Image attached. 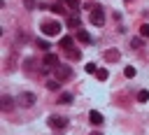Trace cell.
<instances>
[{
  "mask_svg": "<svg viewBox=\"0 0 149 135\" xmlns=\"http://www.w3.org/2000/svg\"><path fill=\"white\" fill-rule=\"evenodd\" d=\"M40 28H42V33H44V35H49V37H54V35H58V33H61V23H58V21H44Z\"/></svg>",
  "mask_w": 149,
  "mask_h": 135,
  "instance_id": "6da1fadb",
  "label": "cell"
},
{
  "mask_svg": "<svg viewBox=\"0 0 149 135\" xmlns=\"http://www.w3.org/2000/svg\"><path fill=\"white\" fill-rule=\"evenodd\" d=\"M54 77H56L58 81H68V79L72 77V68H70V65H58V68H54Z\"/></svg>",
  "mask_w": 149,
  "mask_h": 135,
  "instance_id": "7a4b0ae2",
  "label": "cell"
},
{
  "mask_svg": "<svg viewBox=\"0 0 149 135\" xmlns=\"http://www.w3.org/2000/svg\"><path fill=\"white\" fill-rule=\"evenodd\" d=\"M47 123H49V128H54V130H63V128L68 126V119H65V116H58V114H51Z\"/></svg>",
  "mask_w": 149,
  "mask_h": 135,
  "instance_id": "3957f363",
  "label": "cell"
},
{
  "mask_svg": "<svg viewBox=\"0 0 149 135\" xmlns=\"http://www.w3.org/2000/svg\"><path fill=\"white\" fill-rule=\"evenodd\" d=\"M35 100H37V98H35V93H30V91H23V93L16 98V102H19L21 107H33Z\"/></svg>",
  "mask_w": 149,
  "mask_h": 135,
  "instance_id": "277c9868",
  "label": "cell"
},
{
  "mask_svg": "<svg viewBox=\"0 0 149 135\" xmlns=\"http://www.w3.org/2000/svg\"><path fill=\"white\" fill-rule=\"evenodd\" d=\"M88 21L93 23V26H102L105 23V14H102V7H93V12H91V16H88Z\"/></svg>",
  "mask_w": 149,
  "mask_h": 135,
  "instance_id": "5b68a950",
  "label": "cell"
},
{
  "mask_svg": "<svg viewBox=\"0 0 149 135\" xmlns=\"http://www.w3.org/2000/svg\"><path fill=\"white\" fill-rule=\"evenodd\" d=\"M0 107H2V112H12V109H14V98H12V95H2Z\"/></svg>",
  "mask_w": 149,
  "mask_h": 135,
  "instance_id": "8992f818",
  "label": "cell"
},
{
  "mask_svg": "<svg viewBox=\"0 0 149 135\" xmlns=\"http://www.w3.org/2000/svg\"><path fill=\"white\" fill-rule=\"evenodd\" d=\"M88 121H91L93 126H102V123H105L102 114H100V112H95V109H93V112H88Z\"/></svg>",
  "mask_w": 149,
  "mask_h": 135,
  "instance_id": "52a82bcc",
  "label": "cell"
},
{
  "mask_svg": "<svg viewBox=\"0 0 149 135\" xmlns=\"http://www.w3.org/2000/svg\"><path fill=\"white\" fill-rule=\"evenodd\" d=\"M119 58H121V54H119L116 49H107V51H105V61H107V63H114V61H119Z\"/></svg>",
  "mask_w": 149,
  "mask_h": 135,
  "instance_id": "ba28073f",
  "label": "cell"
},
{
  "mask_svg": "<svg viewBox=\"0 0 149 135\" xmlns=\"http://www.w3.org/2000/svg\"><path fill=\"white\" fill-rule=\"evenodd\" d=\"M77 40L79 42H84V44H91L93 40H91V35L86 33V30H81V28H77Z\"/></svg>",
  "mask_w": 149,
  "mask_h": 135,
  "instance_id": "9c48e42d",
  "label": "cell"
},
{
  "mask_svg": "<svg viewBox=\"0 0 149 135\" xmlns=\"http://www.w3.org/2000/svg\"><path fill=\"white\" fill-rule=\"evenodd\" d=\"M68 26H70V28H79V26H81L79 14H70V16H68Z\"/></svg>",
  "mask_w": 149,
  "mask_h": 135,
  "instance_id": "30bf717a",
  "label": "cell"
},
{
  "mask_svg": "<svg viewBox=\"0 0 149 135\" xmlns=\"http://www.w3.org/2000/svg\"><path fill=\"white\" fill-rule=\"evenodd\" d=\"M65 54H68V58H70V61H79V58H81V51H79V49H72V47H70V49H65Z\"/></svg>",
  "mask_w": 149,
  "mask_h": 135,
  "instance_id": "8fae6325",
  "label": "cell"
},
{
  "mask_svg": "<svg viewBox=\"0 0 149 135\" xmlns=\"http://www.w3.org/2000/svg\"><path fill=\"white\" fill-rule=\"evenodd\" d=\"M63 5H65V2H61V0H58V2H54V5L49 7V9H51V12H56V14H65V9H63Z\"/></svg>",
  "mask_w": 149,
  "mask_h": 135,
  "instance_id": "7c38bea8",
  "label": "cell"
},
{
  "mask_svg": "<svg viewBox=\"0 0 149 135\" xmlns=\"http://www.w3.org/2000/svg\"><path fill=\"white\" fill-rule=\"evenodd\" d=\"M47 88H49V91H58V88H61V81H58V79H49V81H47Z\"/></svg>",
  "mask_w": 149,
  "mask_h": 135,
  "instance_id": "4fadbf2b",
  "label": "cell"
},
{
  "mask_svg": "<svg viewBox=\"0 0 149 135\" xmlns=\"http://www.w3.org/2000/svg\"><path fill=\"white\" fill-rule=\"evenodd\" d=\"M61 47H63V49H70V47H72V37H70V35L61 37Z\"/></svg>",
  "mask_w": 149,
  "mask_h": 135,
  "instance_id": "5bb4252c",
  "label": "cell"
},
{
  "mask_svg": "<svg viewBox=\"0 0 149 135\" xmlns=\"http://www.w3.org/2000/svg\"><path fill=\"white\" fill-rule=\"evenodd\" d=\"M35 44H37V47H40V49H42V51H44V54H47V51H49V47H51V44H49V42H47V40H37V42H35Z\"/></svg>",
  "mask_w": 149,
  "mask_h": 135,
  "instance_id": "9a60e30c",
  "label": "cell"
},
{
  "mask_svg": "<svg viewBox=\"0 0 149 135\" xmlns=\"http://www.w3.org/2000/svg\"><path fill=\"white\" fill-rule=\"evenodd\" d=\"M95 77H98V79H100V81H105V79H107V77H109V72H107V70H105V68H100V70H98V72H95Z\"/></svg>",
  "mask_w": 149,
  "mask_h": 135,
  "instance_id": "2e32d148",
  "label": "cell"
},
{
  "mask_svg": "<svg viewBox=\"0 0 149 135\" xmlns=\"http://www.w3.org/2000/svg\"><path fill=\"white\" fill-rule=\"evenodd\" d=\"M137 100H140V102H147V100H149V91H147V88H142V91L137 93Z\"/></svg>",
  "mask_w": 149,
  "mask_h": 135,
  "instance_id": "e0dca14e",
  "label": "cell"
},
{
  "mask_svg": "<svg viewBox=\"0 0 149 135\" xmlns=\"http://www.w3.org/2000/svg\"><path fill=\"white\" fill-rule=\"evenodd\" d=\"M58 100H61L63 105H70V102H72V93H61V98H58Z\"/></svg>",
  "mask_w": 149,
  "mask_h": 135,
  "instance_id": "ac0fdd59",
  "label": "cell"
},
{
  "mask_svg": "<svg viewBox=\"0 0 149 135\" xmlns=\"http://www.w3.org/2000/svg\"><path fill=\"white\" fill-rule=\"evenodd\" d=\"M142 47V37H133L130 40V49H140Z\"/></svg>",
  "mask_w": 149,
  "mask_h": 135,
  "instance_id": "d6986e66",
  "label": "cell"
},
{
  "mask_svg": "<svg viewBox=\"0 0 149 135\" xmlns=\"http://www.w3.org/2000/svg\"><path fill=\"white\" fill-rule=\"evenodd\" d=\"M140 37H149V23H142L140 26Z\"/></svg>",
  "mask_w": 149,
  "mask_h": 135,
  "instance_id": "ffe728a7",
  "label": "cell"
},
{
  "mask_svg": "<svg viewBox=\"0 0 149 135\" xmlns=\"http://www.w3.org/2000/svg\"><path fill=\"white\" fill-rule=\"evenodd\" d=\"M33 68H35V61H33V58H28V61H26V65H23V70H26V72H33Z\"/></svg>",
  "mask_w": 149,
  "mask_h": 135,
  "instance_id": "44dd1931",
  "label": "cell"
},
{
  "mask_svg": "<svg viewBox=\"0 0 149 135\" xmlns=\"http://www.w3.org/2000/svg\"><path fill=\"white\" fill-rule=\"evenodd\" d=\"M88 74H93V72H98V68H95V63H86V68H84Z\"/></svg>",
  "mask_w": 149,
  "mask_h": 135,
  "instance_id": "7402d4cb",
  "label": "cell"
},
{
  "mask_svg": "<svg viewBox=\"0 0 149 135\" xmlns=\"http://www.w3.org/2000/svg\"><path fill=\"white\" fill-rule=\"evenodd\" d=\"M123 74H126V77H135V74H137V70H135V68H130V65H128V68H126V70H123Z\"/></svg>",
  "mask_w": 149,
  "mask_h": 135,
  "instance_id": "603a6c76",
  "label": "cell"
},
{
  "mask_svg": "<svg viewBox=\"0 0 149 135\" xmlns=\"http://www.w3.org/2000/svg\"><path fill=\"white\" fill-rule=\"evenodd\" d=\"M63 2H65L70 9H79V2H77V0H63Z\"/></svg>",
  "mask_w": 149,
  "mask_h": 135,
  "instance_id": "cb8c5ba5",
  "label": "cell"
},
{
  "mask_svg": "<svg viewBox=\"0 0 149 135\" xmlns=\"http://www.w3.org/2000/svg\"><path fill=\"white\" fill-rule=\"evenodd\" d=\"M23 5H26V9H37V2L35 0H23Z\"/></svg>",
  "mask_w": 149,
  "mask_h": 135,
  "instance_id": "d4e9b609",
  "label": "cell"
},
{
  "mask_svg": "<svg viewBox=\"0 0 149 135\" xmlns=\"http://www.w3.org/2000/svg\"><path fill=\"white\" fill-rule=\"evenodd\" d=\"M91 135H102V133H91Z\"/></svg>",
  "mask_w": 149,
  "mask_h": 135,
  "instance_id": "484cf974",
  "label": "cell"
},
{
  "mask_svg": "<svg viewBox=\"0 0 149 135\" xmlns=\"http://www.w3.org/2000/svg\"><path fill=\"white\" fill-rule=\"evenodd\" d=\"M123 2H130V0H123Z\"/></svg>",
  "mask_w": 149,
  "mask_h": 135,
  "instance_id": "4316f807",
  "label": "cell"
}]
</instances>
